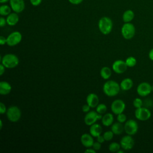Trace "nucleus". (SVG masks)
Returning a JSON list of instances; mask_svg holds the SVG:
<instances>
[{"label":"nucleus","mask_w":153,"mask_h":153,"mask_svg":"<svg viewBox=\"0 0 153 153\" xmlns=\"http://www.w3.org/2000/svg\"><path fill=\"white\" fill-rule=\"evenodd\" d=\"M11 13V8L7 5H2L0 7V14L1 16H8Z\"/></svg>","instance_id":"obj_26"},{"label":"nucleus","mask_w":153,"mask_h":153,"mask_svg":"<svg viewBox=\"0 0 153 153\" xmlns=\"http://www.w3.org/2000/svg\"><path fill=\"white\" fill-rule=\"evenodd\" d=\"M2 125H3L2 121V120H0V128L1 129H2Z\"/></svg>","instance_id":"obj_44"},{"label":"nucleus","mask_w":153,"mask_h":153,"mask_svg":"<svg viewBox=\"0 0 153 153\" xmlns=\"http://www.w3.org/2000/svg\"><path fill=\"white\" fill-rule=\"evenodd\" d=\"M90 108L91 107L87 103V105H84L82 107V110L84 112H85V113H87L89 111H90Z\"/></svg>","instance_id":"obj_34"},{"label":"nucleus","mask_w":153,"mask_h":153,"mask_svg":"<svg viewBox=\"0 0 153 153\" xmlns=\"http://www.w3.org/2000/svg\"><path fill=\"white\" fill-rule=\"evenodd\" d=\"M120 85L114 80L106 81L103 86V93L108 96L114 97L117 95L120 90Z\"/></svg>","instance_id":"obj_1"},{"label":"nucleus","mask_w":153,"mask_h":153,"mask_svg":"<svg viewBox=\"0 0 153 153\" xmlns=\"http://www.w3.org/2000/svg\"><path fill=\"white\" fill-rule=\"evenodd\" d=\"M127 65L125 61L122 60H117L114 62L112 68L113 71L118 74L125 72L127 69Z\"/></svg>","instance_id":"obj_13"},{"label":"nucleus","mask_w":153,"mask_h":153,"mask_svg":"<svg viewBox=\"0 0 153 153\" xmlns=\"http://www.w3.org/2000/svg\"><path fill=\"white\" fill-rule=\"evenodd\" d=\"M89 131L91 136L97 137L98 136L101 134L102 131V128L100 124L94 123L90 126Z\"/></svg>","instance_id":"obj_17"},{"label":"nucleus","mask_w":153,"mask_h":153,"mask_svg":"<svg viewBox=\"0 0 153 153\" xmlns=\"http://www.w3.org/2000/svg\"><path fill=\"white\" fill-rule=\"evenodd\" d=\"M97 141L99 142L100 143H103V142L105 141L103 136H102L101 134L99 135V136H98L97 137Z\"/></svg>","instance_id":"obj_37"},{"label":"nucleus","mask_w":153,"mask_h":153,"mask_svg":"<svg viewBox=\"0 0 153 153\" xmlns=\"http://www.w3.org/2000/svg\"><path fill=\"white\" fill-rule=\"evenodd\" d=\"M143 101L141 100V99L140 98H135L133 102V105L134 106V108H140L143 106Z\"/></svg>","instance_id":"obj_30"},{"label":"nucleus","mask_w":153,"mask_h":153,"mask_svg":"<svg viewBox=\"0 0 153 153\" xmlns=\"http://www.w3.org/2000/svg\"><path fill=\"white\" fill-rule=\"evenodd\" d=\"M22 39V35L20 32L15 31L11 33L7 38V44L8 46L13 47L20 42Z\"/></svg>","instance_id":"obj_9"},{"label":"nucleus","mask_w":153,"mask_h":153,"mask_svg":"<svg viewBox=\"0 0 153 153\" xmlns=\"http://www.w3.org/2000/svg\"><path fill=\"white\" fill-rule=\"evenodd\" d=\"M113 23L111 19L108 17H102L98 23L99 29L103 35H108L112 31Z\"/></svg>","instance_id":"obj_3"},{"label":"nucleus","mask_w":153,"mask_h":153,"mask_svg":"<svg viewBox=\"0 0 153 153\" xmlns=\"http://www.w3.org/2000/svg\"><path fill=\"white\" fill-rule=\"evenodd\" d=\"M135 27L131 23H125L121 27V34L126 39H131L135 35Z\"/></svg>","instance_id":"obj_5"},{"label":"nucleus","mask_w":153,"mask_h":153,"mask_svg":"<svg viewBox=\"0 0 153 153\" xmlns=\"http://www.w3.org/2000/svg\"><path fill=\"white\" fill-rule=\"evenodd\" d=\"M152 91L153 92V85H152Z\"/></svg>","instance_id":"obj_46"},{"label":"nucleus","mask_w":153,"mask_h":153,"mask_svg":"<svg viewBox=\"0 0 153 153\" xmlns=\"http://www.w3.org/2000/svg\"><path fill=\"white\" fill-rule=\"evenodd\" d=\"M123 152H124V151H121L120 149L117 151V153H123Z\"/></svg>","instance_id":"obj_45"},{"label":"nucleus","mask_w":153,"mask_h":153,"mask_svg":"<svg viewBox=\"0 0 153 153\" xmlns=\"http://www.w3.org/2000/svg\"><path fill=\"white\" fill-rule=\"evenodd\" d=\"M96 112L100 114H103L107 111V107L104 103H99L96 107Z\"/></svg>","instance_id":"obj_28"},{"label":"nucleus","mask_w":153,"mask_h":153,"mask_svg":"<svg viewBox=\"0 0 153 153\" xmlns=\"http://www.w3.org/2000/svg\"><path fill=\"white\" fill-rule=\"evenodd\" d=\"M102 114L97 113L96 111H91L87 112V114L85 115L84 121L86 125L90 126L92 124L96 123L97 120L102 119Z\"/></svg>","instance_id":"obj_7"},{"label":"nucleus","mask_w":153,"mask_h":153,"mask_svg":"<svg viewBox=\"0 0 153 153\" xmlns=\"http://www.w3.org/2000/svg\"><path fill=\"white\" fill-rule=\"evenodd\" d=\"M11 9L17 13H20L25 9V2L23 0H10Z\"/></svg>","instance_id":"obj_14"},{"label":"nucleus","mask_w":153,"mask_h":153,"mask_svg":"<svg viewBox=\"0 0 153 153\" xmlns=\"http://www.w3.org/2000/svg\"><path fill=\"white\" fill-rule=\"evenodd\" d=\"M93 136L91 134L84 133L81 136V144L85 148H90L93 146L94 143V140Z\"/></svg>","instance_id":"obj_15"},{"label":"nucleus","mask_w":153,"mask_h":153,"mask_svg":"<svg viewBox=\"0 0 153 153\" xmlns=\"http://www.w3.org/2000/svg\"><path fill=\"white\" fill-rule=\"evenodd\" d=\"M134 115L136 119L140 121H146L149 120L151 116V111L145 107H140L136 108L134 111Z\"/></svg>","instance_id":"obj_6"},{"label":"nucleus","mask_w":153,"mask_h":153,"mask_svg":"<svg viewBox=\"0 0 153 153\" xmlns=\"http://www.w3.org/2000/svg\"><path fill=\"white\" fill-rule=\"evenodd\" d=\"M100 76L104 79H108L110 78L112 74L111 69L108 66H104L100 69Z\"/></svg>","instance_id":"obj_24"},{"label":"nucleus","mask_w":153,"mask_h":153,"mask_svg":"<svg viewBox=\"0 0 153 153\" xmlns=\"http://www.w3.org/2000/svg\"><path fill=\"white\" fill-rule=\"evenodd\" d=\"M5 67L1 63L0 65V75H2L5 72Z\"/></svg>","instance_id":"obj_40"},{"label":"nucleus","mask_w":153,"mask_h":153,"mask_svg":"<svg viewBox=\"0 0 153 153\" xmlns=\"http://www.w3.org/2000/svg\"><path fill=\"white\" fill-rule=\"evenodd\" d=\"M1 63L5 68L12 69L19 65V60L17 56L14 54H7L2 57Z\"/></svg>","instance_id":"obj_2"},{"label":"nucleus","mask_w":153,"mask_h":153,"mask_svg":"<svg viewBox=\"0 0 153 153\" xmlns=\"http://www.w3.org/2000/svg\"><path fill=\"white\" fill-rule=\"evenodd\" d=\"M120 88L123 91H127L131 89L133 85V82L131 78H127L122 80L120 83Z\"/></svg>","instance_id":"obj_19"},{"label":"nucleus","mask_w":153,"mask_h":153,"mask_svg":"<svg viewBox=\"0 0 153 153\" xmlns=\"http://www.w3.org/2000/svg\"><path fill=\"white\" fill-rule=\"evenodd\" d=\"M126 108V104L121 99H116L112 102L111 109L112 112L115 114L118 115L123 113Z\"/></svg>","instance_id":"obj_10"},{"label":"nucleus","mask_w":153,"mask_h":153,"mask_svg":"<svg viewBox=\"0 0 153 153\" xmlns=\"http://www.w3.org/2000/svg\"><path fill=\"white\" fill-rule=\"evenodd\" d=\"M30 1L32 5L33 6H37L41 4L42 0H30Z\"/></svg>","instance_id":"obj_35"},{"label":"nucleus","mask_w":153,"mask_h":153,"mask_svg":"<svg viewBox=\"0 0 153 153\" xmlns=\"http://www.w3.org/2000/svg\"><path fill=\"white\" fill-rule=\"evenodd\" d=\"M120 143L121 148H122L124 150L128 151L133 148L134 145V140L131 135L127 134L121 138Z\"/></svg>","instance_id":"obj_11"},{"label":"nucleus","mask_w":153,"mask_h":153,"mask_svg":"<svg viewBox=\"0 0 153 153\" xmlns=\"http://www.w3.org/2000/svg\"><path fill=\"white\" fill-rule=\"evenodd\" d=\"M136 91L139 96L145 97L149 94L152 91V85L146 82H141L137 85Z\"/></svg>","instance_id":"obj_12"},{"label":"nucleus","mask_w":153,"mask_h":153,"mask_svg":"<svg viewBox=\"0 0 153 153\" xmlns=\"http://www.w3.org/2000/svg\"><path fill=\"white\" fill-rule=\"evenodd\" d=\"M113 122L114 116L111 113L105 114L102 118V123L105 126H110L113 124Z\"/></svg>","instance_id":"obj_22"},{"label":"nucleus","mask_w":153,"mask_h":153,"mask_svg":"<svg viewBox=\"0 0 153 153\" xmlns=\"http://www.w3.org/2000/svg\"><path fill=\"white\" fill-rule=\"evenodd\" d=\"M114 133L111 130V131H105L103 133V137L105 138V140L106 141H109V140L112 139V138L114 137Z\"/></svg>","instance_id":"obj_29"},{"label":"nucleus","mask_w":153,"mask_h":153,"mask_svg":"<svg viewBox=\"0 0 153 153\" xmlns=\"http://www.w3.org/2000/svg\"><path fill=\"white\" fill-rule=\"evenodd\" d=\"M126 63L128 67H134L137 63V60L136 59L135 57H133V56H130L128 57H127L126 60Z\"/></svg>","instance_id":"obj_27"},{"label":"nucleus","mask_w":153,"mask_h":153,"mask_svg":"<svg viewBox=\"0 0 153 153\" xmlns=\"http://www.w3.org/2000/svg\"><path fill=\"white\" fill-rule=\"evenodd\" d=\"M7 111L6 106L5 105V104H4L2 102L0 103V113L1 114H4L5 112H6Z\"/></svg>","instance_id":"obj_33"},{"label":"nucleus","mask_w":153,"mask_h":153,"mask_svg":"<svg viewBox=\"0 0 153 153\" xmlns=\"http://www.w3.org/2000/svg\"><path fill=\"white\" fill-rule=\"evenodd\" d=\"M87 103L91 108H96L99 102V99L97 95L95 93H90L86 98Z\"/></svg>","instance_id":"obj_16"},{"label":"nucleus","mask_w":153,"mask_h":153,"mask_svg":"<svg viewBox=\"0 0 153 153\" xmlns=\"http://www.w3.org/2000/svg\"><path fill=\"white\" fill-rule=\"evenodd\" d=\"M7 23V20L6 19H5L4 17H1L0 18V26L1 27H3Z\"/></svg>","instance_id":"obj_38"},{"label":"nucleus","mask_w":153,"mask_h":153,"mask_svg":"<svg viewBox=\"0 0 153 153\" xmlns=\"http://www.w3.org/2000/svg\"><path fill=\"white\" fill-rule=\"evenodd\" d=\"M8 1H10V0H0V2L2 3V4H3V3H5V2H8Z\"/></svg>","instance_id":"obj_43"},{"label":"nucleus","mask_w":153,"mask_h":153,"mask_svg":"<svg viewBox=\"0 0 153 153\" xmlns=\"http://www.w3.org/2000/svg\"><path fill=\"white\" fill-rule=\"evenodd\" d=\"M93 148L96 150V151H99L100 149L101 148V143H99V142H94L93 146H92Z\"/></svg>","instance_id":"obj_32"},{"label":"nucleus","mask_w":153,"mask_h":153,"mask_svg":"<svg viewBox=\"0 0 153 153\" xmlns=\"http://www.w3.org/2000/svg\"><path fill=\"white\" fill-rule=\"evenodd\" d=\"M83 0H69V1L72 4H75V5H78L80 3H81L82 2Z\"/></svg>","instance_id":"obj_39"},{"label":"nucleus","mask_w":153,"mask_h":153,"mask_svg":"<svg viewBox=\"0 0 153 153\" xmlns=\"http://www.w3.org/2000/svg\"><path fill=\"white\" fill-rule=\"evenodd\" d=\"M5 44H7V38H5L3 36H0V44L1 45H3Z\"/></svg>","instance_id":"obj_36"},{"label":"nucleus","mask_w":153,"mask_h":153,"mask_svg":"<svg viewBox=\"0 0 153 153\" xmlns=\"http://www.w3.org/2000/svg\"><path fill=\"white\" fill-rule=\"evenodd\" d=\"M148 56L149 59H151V60H153V48L149 51V54H148Z\"/></svg>","instance_id":"obj_41"},{"label":"nucleus","mask_w":153,"mask_h":153,"mask_svg":"<svg viewBox=\"0 0 153 153\" xmlns=\"http://www.w3.org/2000/svg\"><path fill=\"white\" fill-rule=\"evenodd\" d=\"M125 132L129 135L133 136L138 131V124L137 123L132 119H130L126 121L124 126Z\"/></svg>","instance_id":"obj_8"},{"label":"nucleus","mask_w":153,"mask_h":153,"mask_svg":"<svg viewBox=\"0 0 153 153\" xmlns=\"http://www.w3.org/2000/svg\"><path fill=\"white\" fill-rule=\"evenodd\" d=\"M117 121L120 123H123L124 122L126 121L127 120V117L125 114H124L123 113H121L118 115H117Z\"/></svg>","instance_id":"obj_31"},{"label":"nucleus","mask_w":153,"mask_h":153,"mask_svg":"<svg viewBox=\"0 0 153 153\" xmlns=\"http://www.w3.org/2000/svg\"><path fill=\"white\" fill-rule=\"evenodd\" d=\"M6 20H7V23L8 25L14 26L18 23L19 20V17L17 13L16 12L12 13H10L9 15H8L6 19Z\"/></svg>","instance_id":"obj_20"},{"label":"nucleus","mask_w":153,"mask_h":153,"mask_svg":"<svg viewBox=\"0 0 153 153\" xmlns=\"http://www.w3.org/2000/svg\"><path fill=\"white\" fill-rule=\"evenodd\" d=\"M120 143H118L117 142H112L109 144L108 149L112 152H117V151L120 149Z\"/></svg>","instance_id":"obj_25"},{"label":"nucleus","mask_w":153,"mask_h":153,"mask_svg":"<svg viewBox=\"0 0 153 153\" xmlns=\"http://www.w3.org/2000/svg\"><path fill=\"white\" fill-rule=\"evenodd\" d=\"M111 130L114 134L119 135L121 134L124 130V127L121 123L117 122L112 124Z\"/></svg>","instance_id":"obj_21"},{"label":"nucleus","mask_w":153,"mask_h":153,"mask_svg":"<svg viewBox=\"0 0 153 153\" xmlns=\"http://www.w3.org/2000/svg\"><path fill=\"white\" fill-rule=\"evenodd\" d=\"M134 17V12L131 10H126L123 14V20L124 23L130 22Z\"/></svg>","instance_id":"obj_23"},{"label":"nucleus","mask_w":153,"mask_h":153,"mask_svg":"<svg viewBox=\"0 0 153 153\" xmlns=\"http://www.w3.org/2000/svg\"><path fill=\"white\" fill-rule=\"evenodd\" d=\"M8 120L13 123L18 121L21 117L22 112L20 109L17 106H11L7 109L6 112Z\"/></svg>","instance_id":"obj_4"},{"label":"nucleus","mask_w":153,"mask_h":153,"mask_svg":"<svg viewBox=\"0 0 153 153\" xmlns=\"http://www.w3.org/2000/svg\"><path fill=\"white\" fill-rule=\"evenodd\" d=\"M96 150H94L93 148H87V149L85 150V152H93V153H95L96 152Z\"/></svg>","instance_id":"obj_42"},{"label":"nucleus","mask_w":153,"mask_h":153,"mask_svg":"<svg viewBox=\"0 0 153 153\" xmlns=\"http://www.w3.org/2000/svg\"><path fill=\"white\" fill-rule=\"evenodd\" d=\"M11 91V85L7 81H1L0 82V94L2 95L8 94Z\"/></svg>","instance_id":"obj_18"}]
</instances>
